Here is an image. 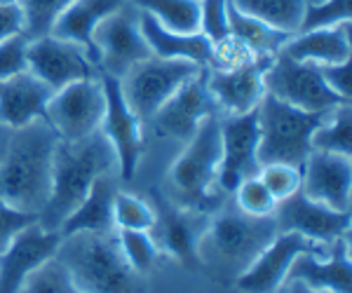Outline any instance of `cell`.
Here are the masks:
<instances>
[{
	"mask_svg": "<svg viewBox=\"0 0 352 293\" xmlns=\"http://www.w3.org/2000/svg\"><path fill=\"white\" fill-rule=\"evenodd\" d=\"M258 178L263 181V185L270 190L277 202L287 200V197H292L294 193L300 190V167L285 165V162L261 165Z\"/></svg>",
	"mask_w": 352,
	"mask_h": 293,
	"instance_id": "cell-36",
	"label": "cell"
},
{
	"mask_svg": "<svg viewBox=\"0 0 352 293\" xmlns=\"http://www.w3.org/2000/svg\"><path fill=\"white\" fill-rule=\"evenodd\" d=\"M141 33L151 47V54L162 59H186L197 66H207L212 54V43L202 33H174L157 24L153 16L141 12Z\"/></svg>",
	"mask_w": 352,
	"mask_h": 293,
	"instance_id": "cell-26",
	"label": "cell"
},
{
	"mask_svg": "<svg viewBox=\"0 0 352 293\" xmlns=\"http://www.w3.org/2000/svg\"><path fill=\"white\" fill-rule=\"evenodd\" d=\"M352 0H324V3L308 5L305 8L300 31H315V28H329L350 21Z\"/></svg>",
	"mask_w": 352,
	"mask_h": 293,
	"instance_id": "cell-37",
	"label": "cell"
},
{
	"mask_svg": "<svg viewBox=\"0 0 352 293\" xmlns=\"http://www.w3.org/2000/svg\"><path fill=\"white\" fill-rule=\"evenodd\" d=\"M327 115H312L275 99L272 94H265L256 108L258 162L261 165L285 162L303 167L312 153V132Z\"/></svg>",
	"mask_w": 352,
	"mask_h": 293,
	"instance_id": "cell-6",
	"label": "cell"
},
{
	"mask_svg": "<svg viewBox=\"0 0 352 293\" xmlns=\"http://www.w3.org/2000/svg\"><path fill=\"white\" fill-rule=\"evenodd\" d=\"M327 246L329 244H317L298 233H277V237L258 253L256 261L235 279V286L242 293H277L285 289L294 258L300 253L324 251Z\"/></svg>",
	"mask_w": 352,
	"mask_h": 293,
	"instance_id": "cell-16",
	"label": "cell"
},
{
	"mask_svg": "<svg viewBox=\"0 0 352 293\" xmlns=\"http://www.w3.org/2000/svg\"><path fill=\"white\" fill-rule=\"evenodd\" d=\"M280 52L294 61L315 66H333L352 59V26L350 21L315 31H298L287 38Z\"/></svg>",
	"mask_w": 352,
	"mask_h": 293,
	"instance_id": "cell-23",
	"label": "cell"
},
{
	"mask_svg": "<svg viewBox=\"0 0 352 293\" xmlns=\"http://www.w3.org/2000/svg\"><path fill=\"white\" fill-rule=\"evenodd\" d=\"M61 235L45 230L41 223H31L0 253V293H21L36 270L56 258Z\"/></svg>",
	"mask_w": 352,
	"mask_h": 293,
	"instance_id": "cell-17",
	"label": "cell"
},
{
	"mask_svg": "<svg viewBox=\"0 0 352 293\" xmlns=\"http://www.w3.org/2000/svg\"><path fill=\"white\" fill-rule=\"evenodd\" d=\"M277 293H285V289H280V291H277Z\"/></svg>",
	"mask_w": 352,
	"mask_h": 293,
	"instance_id": "cell-47",
	"label": "cell"
},
{
	"mask_svg": "<svg viewBox=\"0 0 352 293\" xmlns=\"http://www.w3.org/2000/svg\"><path fill=\"white\" fill-rule=\"evenodd\" d=\"M73 0H19V8L24 12V33L28 38L50 36L61 12Z\"/></svg>",
	"mask_w": 352,
	"mask_h": 293,
	"instance_id": "cell-33",
	"label": "cell"
},
{
	"mask_svg": "<svg viewBox=\"0 0 352 293\" xmlns=\"http://www.w3.org/2000/svg\"><path fill=\"white\" fill-rule=\"evenodd\" d=\"M162 28L174 33H200V0H129Z\"/></svg>",
	"mask_w": 352,
	"mask_h": 293,
	"instance_id": "cell-28",
	"label": "cell"
},
{
	"mask_svg": "<svg viewBox=\"0 0 352 293\" xmlns=\"http://www.w3.org/2000/svg\"><path fill=\"white\" fill-rule=\"evenodd\" d=\"M101 82H104L106 92V110L99 132L116 148L118 165H120V181L129 183L136 178V169L144 157V125L124 101L120 82L109 75H101Z\"/></svg>",
	"mask_w": 352,
	"mask_h": 293,
	"instance_id": "cell-15",
	"label": "cell"
},
{
	"mask_svg": "<svg viewBox=\"0 0 352 293\" xmlns=\"http://www.w3.org/2000/svg\"><path fill=\"white\" fill-rule=\"evenodd\" d=\"M272 218L280 233H298L317 244H331L336 239L348 237L350 233V211L329 209L320 202L305 197L300 190L277 202Z\"/></svg>",
	"mask_w": 352,
	"mask_h": 293,
	"instance_id": "cell-18",
	"label": "cell"
},
{
	"mask_svg": "<svg viewBox=\"0 0 352 293\" xmlns=\"http://www.w3.org/2000/svg\"><path fill=\"white\" fill-rule=\"evenodd\" d=\"M106 172H116L120 176V165L116 148L99 129L80 141L59 139L54 150L52 193L38 216V223L45 230L59 233L61 223L82 204L92 183Z\"/></svg>",
	"mask_w": 352,
	"mask_h": 293,
	"instance_id": "cell-2",
	"label": "cell"
},
{
	"mask_svg": "<svg viewBox=\"0 0 352 293\" xmlns=\"http://www.w3.org/2000/svg\"><path fill=\"white\" fill-rule=\"evenodd\" d=\"M118 242H120V249L134 272L141 277H148L157 266V258H160V249H157L155 239L151 237V233L118 230Z\"/></svg>",
	"mask_w": 352,
	"mask_h": 293,
	"instance_id": "cell-32",
	"label": "cell"
},
{
	"mask_svg": "<svg viewBox=\"0 0 352 293\" xmlns=\"http://www.w3.org/2000/svg\"><path fill=\"white\" fill-rule=\"evenodd\" d=\"M10 134H12V129L5 127L3 122H0V160H3V155H5V148H8Z\"/></svg>",
	"mask_w": 352,
	"mask_h": 293,
	"instance_id": "cell-44",
	"label": "cell"
},
{
	"mask_svg": "<svg viewBox=\"0 0 352 293\" xmlns=\"http://www.w3.org/2000/svg\"><path fill=\"white\" fill-rule=\"evenodd\" d=\"M272 59L275 56H263L228 71L204 69L209 94L217 101L219 115H244L258 108L261 99L265 97L263 73Z\"/></svg>",
	"mask_w": 352,
	"mask_h": 293,
	"instance_id": "cell-19",
	"label": "cell"
},
{
	"mask_svg": "<svg viewBox=\"0 0 352 293\" xmlns=\"http://www.w3.org/2000/svg\"><path fill=\"white\" fill-rule=\"evenodd\" d=\"M221 167V120L212 115L202 122L188 143L169 167V200L181 207L214 213L228 195L219 188Z\"/></svg>",
	"mask_w": 352,
	"mask_h": 293,
	"instance_id": "cell-5",
	"label": "cell"
},
{
	"mask_svg": "<svg viewBox=\"0 0 352 293\" xmlns=\"http://www.w3.org/2000/svg\"><path fill=\"white\" fill-rule=\"evenodd\" d=\"M350 104H340L312 132V150L352 157V115Z\"/></svg>",
	"mask_w": 352,
	"mask_h": 293,
	"instance_id": "cell-30",
	"label": "cell"
},
{
	"mask_svg": "<svg viewBox=\"0 0 352 293\" xmlns=\"http://www.w3.org/2000/svg\"><path fill=\"white\" fill-rule=\"evenodd\" d=\"M151 204L155 211V225L151 228V237L155 239L160 253H169L188 270H202L200 258H197V244L207 230L212 213L176 204L160 188L151 190Z\"/></svg>",
	"mask_w": 352,
	"mask_h": 293,
	"instance_id": "cell-10",
	"label": "cell"
},
{
	"mask_svg": "<svg viewBox=\"0 0 352 293\" xmlns=\"http://www.w3.org/2000/svg\"><path fill=\"white\" fill-rule=\"evenodd\" d=\"M56 261L82 293H148L146 277L127 263L116 233H73L61 237Z\"/></svg>",
	"mask_w": 352,
	"mask_h": 293,
	"instance_id": "cell-4",
	"label": "cell"
},
{
	"mask_svg": "<svg viewBox=\"0 0 352 293\" xmlns=\"http://www.w3.org/2000/svg\"><path fill=\"white\" fill-rule=\"evenodd\" d=\"M263 87L265 94H272L275 99L312 115H327L340 104H350L329 89L320 66L294 61L285 52H277L265 69Z\"/></svg>",
	"mask_w": 352,
	"mask_h": 293,
	"instance_id": "cell-8",
	"label": "cell"
},
{
	"mask_svg": "<svg viewBox=\"0 0 352 293\" xmlns=\"http://www.w3.org/2000/svg\"><path fill=\"white\" fill-rule=\"evenodd\" d=\"M230 200L242 213L254 216V218H268L277 209V200L272 197V193L265 188L258 176L244 178V181L232 190Z\"/></svg>",
	"mask_w": 352,
	"mask_h": 293,
	"instance_id": "cell-34",
	"label": "cell"
},
{
	"mask_svg": "<svg viewBox=\"0 0 352 293\" xmlns=\"http://www.w3.org/2000/svg\"><path fill=\"white\" fill-rule=\"evenodd\" d=\"M0 3H19V0H0Z\"/></svg>",
	"mask_w": 352,
	"mask_h": 293,
	"instance_id": "cell-46",
	"label": "cell"
},
{
	"mask_svg": "<svg viewBox=\"0 0 352 293\" xmlns=\"http://www.w3.org/2000/svg\"><path fill=\"white\" fill-rule=\"evenodd\" d=\"M300 193L336 211H350L352 157L312 150L300 167Z\"/></svg>",
	"mask_w": 352,
	"mask_h": 293,
	"instance_id": "cell-20",
	"label": "cell"
},
{
	"mask_svg": "<svg viewBox=\"0 0 352 293\" xmlns=\"http://www.w3.org/2000/svg\"><path fill=\"white\" fill-rule=\"evenodd\" d=\"M308 5H317V3H324V0H305Z\"/></svg>",
	"mask_w": 352,
	"mask_h": 293,
	"instance_id": "cell-45",
	"label": "cell"
},
{
	"mask_svg": "<svg viewBox=\"0 0 352 293\" xmlns=\"http://www.w3.org/2000/svg\"><path fill=\"white\" fill-rule=\"evenodd\" d=\"M221 120V167H219V188L226 195L244 178L258 176V122L256 110L244 115H219Z\"/></svg>",
	"mask_w": 352,
	"mask_h": 293,
	"instance_id": "cell-14",
	"label": "cell"
},
{
	"mask_svg": "<svg viewBox=\"0 0 352 293\" xmlns=\"http://www.w3.org/2000/svg\"><path fill=\"white\" fill-rule=\"evenodd\" d=\"M113 225H116V230L151 233V228L155 225L153 204L144 197H136L120 188L116 193V200H113Z\"/></svg>",
	"mask_w": 352,
	"mask_h": 293,
	"instance_id": "cell-31",
	"label": "cell"
},
{
	"mask_svg": "<svg viewBox=\"0 0 352 293\" xmlns=\"http://www.w3.org/2000/svg\"><path fill=\"white\" fill-rule=\"evenodd\" d=\"M52 94V89L31 71L0 80V122L10 129H19L41 120Z\"/></svg>",
	"mask_w": 352,
	"mask_h": 293,
	"instance_id": "cell-22",
	"label": "cell"
},
{
	"mask_svg": "<svg viewBox=\"0 0 352 293\" xmlns=\"http://www.w3.org/2000/svg\"><path fill=\"white\" fill-rule=\"evenodd\" d=\"M26 61L28 71L36 78H41L52 92H59L61 87L71 82L99 75L87 49L78 43L56 38L52 33L28 40Z\"/></svg>",
	"mask_w": 352,
	"mask_h": 293,
	"instance_id": "cell-13",
	"label": "cell"
},
{
	"mask_svg": "<svg viewBox=\"0 0 352 293\" xmlns=\"http://www.w3.org/2000/svg\"><path fill=\"white\" fill-rule=\"evenodd\" d=\"M228 21H230V36L258 56H275L289 38L285 33L270 28L268 24H263V21L235 10L232 5H230Z\"/></svg>",
	"mask_w": 352,
	"mask_h": 293,
	"instance_id": "cell-29",
	"label": "cell"
},
{
	"mask_svg": "<svg viewBox=\"0 0 352 293\" xmlns=\"http://www.w3.org/2000/svg\"><path fill=\"white\" fill-rule=\"evenodd\" d=\"M127 0H73L61 12L52 28V36L64 38V40L78 43L87 49L96 64V47H94V28L101 24L109 14L116 12ZM99 71V69H96Z\"/></svg>",
	"mask_w": 352,
	"mask_h": 293,
	"instance_id": "cell-25",
	"label": "cell"
},
{
	"mask_svg": "<svg viewBox=\"0 0 352 293\" xmlns=\"http://www.w3.org/2000/svg\"><path fill=\"white\" fill-rule=\"evenodd\" d=\"M96 69L99 75L120 78L139 61L148 59L151 47L141 33V10L127 0L124 5L101 19L94 28Z\"/></svg>",
	"mask_w": 352,
	"mask_h": 293,
	"instance_id": "cell-9",
	"label": "cell"
},
{
	"mask_svg": "<svg viewBox=\"0 0 352 293\" xmlns=\"http://www.w3.org/2000/svg\"><path fill=\"white\" fill-rule=\"evenodd\" d=\"M36 221H38V216L14 209V207H10L8 202L0 200V253L12 244V239L21 233V230L28 228V225L36 223Z\"/></svg>",
	"mask_w": 352,
	"mask_h": 293,
	"instance_id": "cell-40",
	"label": "cell"
},
{
	"mask_svg": "<svg viewBox=\"0 0 352 293\" xmlns=\"http://www.w3.org/2000/svg\"><path fill=\"white\" fill-rule=\"evenodd\" d=\"M200 71L202 66L192 64V61L162 59V56L151 54L148 59L132 66L118 82H120L122 97L127 101V106L146 129L151 117L160 110L164 101L179 92Z\"/></svg>",
	"mask_w": 352,
	"mask_h": 293,
	"instance_id": "cell-7",
	"label": "cell"
},
{
	"mask_svg": "<svg viewBox=\"0 0 352 293\" xmlns=\"http://www.w3.org/2000/svg\"><path fill=\"white\" fill-rule=\"evenodd\" d=\"M31 38L26 33H16L0 43V80H8L12 75L28 71L26 49Z\"/></svg>",
	"mask_w": 352,
	"mask_h": 293,
	"instance_id": "cell-39",
	"label": "cell"
},
{
	"mask_svg": "<svg viewBox=\"0 0 352 293\" xmlns=\"http://www.w3.org/2000/svg\"><path fill=\"white\" fill-rule=\"evenodd\" d=\"M230 0H200V33L209 43L230 36Z\"/></svg>",
	"mask_w": 352,
	"mask_h": 293,
	"instance_id": "cell-38",
	"label": "cell"
},
{
	"mask_svg": "<svg viewBox=\"0 0 352 293\" xmlns=\"http://www.w3.org/2000/svg\"><path fill=\"white\" fill-rule=\"evenodd\" d=\"M59 137L47 120L12 129L0 160V200L33 216H41L52 193L54 150Z\"/></svg>",
	"mask_w": 352,
	"mask_h": 293,
	"instance_id": "cell-1",
	"label": "cell"
},
{
	"mask_svg": "<svg viewBox=\"0 0 352 293\" xmlns=\"http://www.w3.org/2000/svg\"><path fill=\"white\" fill-rule=\"evenodd\" d=\"M322 78L329 84L331 92H336L340 99L350 101V61H343V64H333V66H320Z\"/></svg>",
	"mask_w": 352,
	"mask_h": 293,
	"instance_id": "cell-41",
	"label": "cell"
},
{
	"mask_svg": "<svg viewBox=\"0 0 352 293\" xmlns=\"http://www.w3.org/2000/svg\"><path fill=\"white\" fill-rule=\"evenodd\" d=\"M285 293H329V291H317V289H310V286H305L303 281H287L285 284Z\"/></svg>",
	"mask_w": 352,
	"mask_h": 293,
	"instance_id": "cell-43",
	"label": "cell"
},
{
	"mask_svg": "<svg viewBox=\"0 0 352 293\" xmlns=\"http://www.w3.org/2000/svg\"><path fill=\"white\" fill-rule=\"evenodd\" d=\"M230 5L285 36H294L300 31L305 8H308L305 0H230Z\"/></svg>",
	"mask_w": 352,
	"mask_h": 293,
	"instance_id": "cell-27",
	"label": "cell"
},
{
	"mask_svg": "<svg viewBox=\"0 0 352 293\" xmlns=\"http://www.w3.org/2000/svg\"><path fill=\"white\" fill-rule=\"evenodd\" d=\"M275 218L247 216L232 204L223 202L209 216L207 230L197 244L200 266L214 274L219 281H235L258 258V253L277 237Z\"/></svg>",
	"mask_w": 352,
	"mask_h": 293,
	"instance_id": "cell-3",
	"label": "cell"
},
{
	"mask_svg": "<svg viewBox=\"0 0 352 293\" xmlns=\"http://www.w3.org/2000/svg\"><path fill=\"white\" fill-rule=\"evenodd\" d=\"M21 293H82L73 284V279L68 277V272L64 270L56 258L47 261L41 270L28 277Z\"/></svg>",
	"mask_w": 352,
	"mask_h": 293,
	"instance_id": "cell-35",
	"label": "cell"
},
{
	"mask_svg": "<svg viewBox=\"0 0 352 293\" xmlns=\"http://www.w3.org/2000/svg\"><path fill=\"white\" fill-rule=\"evenodd\" d=\"M16 33H24V12L19 3H0V43Z\"/></svg>",
	"mask_w": 352,
	"mask_h": 293,
	"instance_id": "cell-42",
	"label": "cell"
},
{
	"mask_svg": "<svg viewBox=\"0 0 352 293\" xmlns=\"http://www.w3.org/2000/svg\"><path fill=\"white\" fill-rule=\"evenodd\" d=\"M106 110V92L101 75L71 82L52 94L45 120L61 141H80L101 127Z\"/></svg>",
	"mask_w": 352,
	"mask_h": 293,
	"instance_id": "cell-11",
	"label": "cell"
},
{
	"mask_svg": "<svg viewBox=\"0 0 352 293\" xmlns=\"http://www.w3.org/2000/svg\"><path fill=\"white\" fill-rule=\"evenodd\" d=\"M303 281L305 286L329 293H352V266L348 237L336 239L324 251L300 253L289 268L287 281Z\"/></svg>",
	"mask_w": 352,
	"mask_h": 293,
	"instance_id": "cell-21",
	"label": "cell"
},
{
	"mask_svg": "<svg viewBox=\"0 0 352 293\" xmlns=\"http://www.w3.org/2000/svg\"><path fill=\"white\" fill-rule=\"evenodd\" d=\"M120 188L122 181L116 172L101 174L92 183V190L82 200V204L61 223V237L73 233H116V225H113V200H116V193Z\"/></svg>",
	"mask_w": 352,
	"mask_h": 293,
	"instance_id": "cell-24",
	"label": "cell"
},
{
	"mask_svg": "<svg viewBox=\"0 0 352 293\" xmlns=\"http://www.w3.org/2000/svg\"><path fill=\"white\" fill-rule=\"evenodd\" d=\"M212 115H219V108L217 101L209 94L207 75H204L202 69L192 80H188L179 92L164 101L160 110L151 117V122L146 127L157 139L186 145L195 137V132L200 129L202 122Z\"/></svg>",
	"mask_w": 352,
	"mask_h": 293,
	"instance_id": "cell-12",
	"label": "cell"
}]
</instances>
